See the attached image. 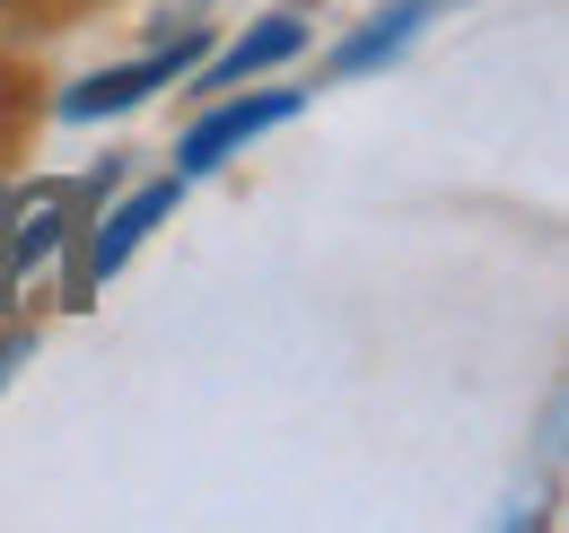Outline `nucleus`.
I'll return each mask as SVG.
<instances>
[{
  "instance_id": "f257e3e1",
  "label": "nucleus",
  "mask_w": 569,
  "mask_h": 533,
  "mask_svg": "<svg viewBox=\"0 0 569 533\" xmlns=\"http://www.w3.org/2000/svg\"><path fill=\"white\" fill-rule=\"evenodd\" d=\"M298 114V88H263V97H237V105H219V114H202L193 132H184V175H211L228 149H246L254 132H272V123H289Z\"/></svg>"
},
{
  "instance_id": "f03ea898",
  "label": "nucleus",
  "mask_w": 569,
  "mask_h": 533,
  "mask_svg": "<svg viewBox=\"0 0 569 533\" xmlns=\"http://www.w3.org/2000/svg\"><path fill=\"white\" fill-rule=\"evenodd\" d=\"M193 53H202V44L184 36L176 53H149V62L97 70V79H79L71 97H62V114H71V123H97V114H123V105H141L149 88H167V79H184V70H193Z\"/></svg>"
},
{
  "instance_id": "7ed1b4c3",
  "label": "nucleus",
  "mask_w": 569,
  "mask_h": 533,
  "mask_svg": "<svg viewBox=\"0 0 569 533\" xmlns=\"http://www.w3.org/2000/svg\"><path fill=\"white\" fill-rule=\"evenodd\" d=\"M298 44H307V27H298V18H263L254 36H237V44H228V53H219V62L202 70V88H237L246 70H272V62H289Z\"/></svg>"
},
{
  "instance_id": "20e7f679",
  "label": "nucleus",
  "mask_w": 569,
  "mask_h": 533,
  "mask_svg": "<svg viewBox=\"0 0 569 533\" xmlns=\"http://www.w3.org/2000/svg\"><path fill=\"white\" fill-rule=\"evenodd\" d=\"M421 18H429V0H395V9H386V18H377V27H359L351 44H342V53H333V70H342V79H359V70L395 62V53H403V44H412V27H421Z\"/></svg>"
},
{
  "instance_id": "39448f33",
  "label": "nucleus",
  "mask_w": 569,
  "mask_h": 533,
  "mask_svg": "<svg viewBox=\"0 0 569 533\" xmlns=\"http://www.w3.org/2000/svg\"><path fill=\"white\" fill-rule=\"evenodd\" d=\"M167 210H176V184H149V193H132L114 219H106V237H97V271H123V263H132V245H141Z\"/></svg>"
},
{
  "instance_id": "423d86ee",
  "label": "nucleus",
  "mask_w": 569,
  "mask_h": 533,
  "mask_svg": "<svg viewBox=\"0 0 569 533\" xmlns=\"http://www.w3.org/2000/svg\"><path fill=\"white\" fill-rule=\"evenodd\" d=\"M62 228H71V219H62V210H36V228H27V237H18V271H36V263H44V254H53V245H62Z\"/></svg>"
},
{
  "instance_id": "0eeeda50",
  "label": "nucleus",
  "mask_w": 569,
  "mask_h": 533,
  "mask_svg": "<svg viewBox=\"0 0 569 533\" xmlns=\"http://www.w3.org/2000/svg\"><path fill=\"white\" fill-rule=\"evenodd\" d=\"M27 359H36V341H27V333H0V385H9Z\"/></svg>"
}]
</instances>
